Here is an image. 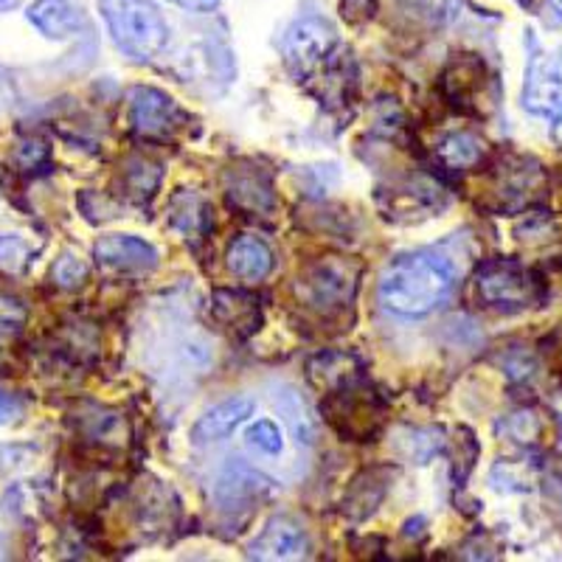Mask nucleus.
Wrapping results in <instances>:
<instances>
[{
  "mask_svg": "<svg viewBox=\"0 0 562 562\" xmlns=\"http://www.w3.org/2000/svg\"><path fill=\"white\" fill-rule=\"evenodd\" d=\"M549 12L557 23H562V0H549Z\"/></svg>",
  "mask_w": 562,
  "mask_h": 562,
  "instance_id": "26",
  "label": "nucleus"
},
{
  "mask_svg": "<svg viewBox=\"0 0 562 562\" xmlns=\"http://www.w3.org/2000/svg\"><path fill=\"white\" fill-rule=\"evenodd\" d=\"M93 256L102 268L115 270V273H144L158 265V250L130 234L102 237L93 245Z\"/></svg>",
  "mask_w": 562,
  "mask_h": 562,
  "instance_id": "9",
  "label": "nucleus"
},
{
  "mask_svg": "<svg viewBox=\"0 0 562 562\" xmlns=\"http://www.w3.org/2000/svg\"><path fill=\"white\" fill-rule=\"evenodd\" d=\"M0 549H3V537H0Z\"/></svg>",
  "mask_w": 562,
  "mask_h": 562,
  "instance_id": "28",
  "label": "nucleus"
},
{
  "mask_svg": "<svg viewBox=\"0 0 562 562\" xmlns=\"http://www.w3.org/2000/svg\"><path fill=\"white\" fill-rule=\"evenodd\" d=\"M524 108L537 119H546L557 138H562V48L537 52L529 59Z\"/></svg>",
  "mask_w": 562,
  "mask_h": 562,
  "instance_id": "4",
  "label": "nucleus"
},
{
  "mask_svg": "<svg viewBox=\"0 0 562 562\" xmlns=\"http://www.w3.org/2000/svg\"><path fill=\"white\" fill-rule=\"evenodd\" d=\"M225 265L234 276L245 281H259L273 270L276 256L270 245L259 237H239L231 243L228 254H225Z\"/></svg>",
  "mask_w": 562,
  "mask_h": 562,
  "instance_id": "13",
  "label": "nucleus"
},
{
  "mask_svg": "<svg viewBox=\"0 0 562 562\" xmlns=\"http://www.w3.org/2000/svg\"><path fill=\"white\" fill-rule=\"evenodd\" d=\"M456 288V268L434 250L396 256L380 276V301L403 318H422L448 301Z\"/></svg>",
  "mask_w": 562,
  "mask_h": 562,
  "instance_id": "1",
  "label": "nucleus"
},
{
  "mask_svg": "<svg viewBox=\"0 0 562 562\" xmlns=\"http://www.w3.org/2000/svg\"><path fill=\"white\" fill-rule=\"evenodd\" d=\"M307 551V531L290 518H273L248 546L250 560H301Z\"/></svg>",
  "mask_w": 562,
  "mask_h": 562,
  "instance_id": "8",
  "label": "nucleus"
},
{
  "mask_svg": "<svg viewBox=\"0 0 562 562\" xmlns=\"http://www.w3.org/2000/svg\"><path fill=\"white\" fill-rule=\"evenodd\" d=\"M130 122L147 138H167L183 122V110L164 90L133 88L130 90Z\"/></svg>",
  "mask_w": 562,
  "mask_h": 562,
  "instance_id": "7",
  "label": "nucleus"
},
{
  "mask_svg": "<svg viewBox=\"0 0 562 562\" xmlns=\"http://www.w3.org/2000/svg\"><path fill=\"white\" fill-rule=\"evenodd\" d=\"M211 313L225 329L237 335H250L256 333V326L262 321V313H259V304L250 293H243V290H220L211 299Z\"/></svg>",
  "mask_w": 562,
  "mask_h": 562,
  "instance_id": "11",
  "label": "nucleus"
},
{
  "mask_svg": "<svg viewBox=\"0 0 562 562\" xmlns=\"http://www.w3.org/2000/svg\"><path fill=\"white\" fill-rule=\"evenodd\" d=\"M169 3H175V7L180 9H189V12L205 14V12H214L223 0H169Z\"/></svg>",
  "mask_w": 562,
  "mask_h": 562,
  "instance_id": "24",
  "label": "nucleus"
},
{
  "mask_svg": "<svg viewBox=\"0 0 562 562\" xmlns=\"http://www.w3.org/2000/svg\"><path fill=\"white\" fill-rule=\"evenodd\" d=\"M520 3H529V0H520Z\"/></svg>",
  "mask_w": 562,
  "mask_h": 562,
  "instance_id": "29",
  "label": "nucleus"
},
{
  "mask_svg": "<svg viewBox=\"0 0 562 562\" xmlns=\"http://www.w3.org/2000/svg\"><path fill=\"white\" fill-rule=\"evenodd\" d=\"M231 203L248 211H270L273 209V192H270L268 180L259 178H239L228 189Z\"/></svg>",
  "mask_w": 562,
  "mask_h": 562,
  "instance_id": "16",
  "label": "nucleus"
},
{
  "mask_svg": "<svg viewBox=\"0 0 562 562\" xmlns=\"http://www.w3.org/2000/svg\"><path fill=\"white\" fill-rule=\"evenodd\" d=\"M29 310L26 304L14 295L0 293V344L12 340L14 335H20V329L26 326Z\"/></svg>",
  "mask_w": 562,
  "mask_h": 562,
  "instance_id": "20",
  "label": "nucleus"
},
{
  "mask_svg": "<svg viewBox=\"0 0 562 562\" xmlns=\"http://www.w3.org/2000/svg\"><path fill=\"white\" fill-rule=\"evenodd\" d=\"M335 45H338L335 29L318 14H307V18L295 20L284 34V57L295 77L307 79L333 57Z\"/></svg>",
  "mask_w": 562,
  "mask_h": 562,
  "instance_id": "5",
  "label": "nucleus"
},
{
  "mask_svg": "<svg viewBox=\"0 0 562 562\" xmlns=\"http://www.w3.org/2000/svg\"><path fill=\"white\" fill-rule=\"evenodd\" d=\"M9 3H14V0H0V9H7Z\"/></svg>",
  "mask_w": 562,
  "mask_h": 562,
  "instance_id": "27",
  "label": "nucleus"
},
{
  "mask_svg": "<svg viewBox=\"0 0 562 562\" xmlns=\"http://www.w3.org/2000/svg\"><path fill=\"white\" fill-rule=\"evenodd\" d=\"M436 155L448 169H470L484 158V140L473 133H450L439 140Z\"/></svg>",
  "mask_w": 562,
  "mask_h": 562,
  "instance_id": "15",
  "label": "nucleus"
},
{
  "mask_svg": "<svg viewBox=\"0 0 562 562\" xmlns=\"http://www.w3.org/2000/svg\"><path fill=\"white\" fill-rule=\"evenodd\" d=\"M115 48L135 63L158 57L169 43V26L153 0H99Z\"/></svg>",
  "mask_w": 562,
  "mask_h": 562,
  "instance_id": "2",
  "label": "nucleus"
},
{
  "mask_svg": "<svg viewBox=\"0 0 562 562\" xmlns=\"http://www.w3.org/2000/svg\"><path fill=\"white\" fill-rule=\"evenodd\" d=\"M374 9V0H344L346 20H363Z\"/></svg>",
  "mask_w": 562,
  "mask_h": 562,
  "instance_id": "23",
  "label": "nucleus"
},
{
  "mask_svg": "<svg viewBox=\"0 0 562 562\" xmlns=\"http://www.w3.org/2000/svg\"><path fill=\"white\" fill-rule=\"evenodd\" d=\"M479 295L486 307L520 313L537 299V281L515 259H492L479 270Z\"/></svg>",
  "mask_w": 562,
  "mask_h": 562,
  "instance_id": "3",
  "label": "nucleus"
},
{
  "mask_svg": "<svg viewBox=\"0 0 562 562\" xmlns=\"http://www.w3.org/2000/svg\"><path fill=\"white\" fill-rule=\"evenodd\" d=\"M85 276H88V265H82L79 259H74V256H63L57 262V268H54V279L63 284V288H77V284H82Z\"/></svg>",
  "mask_w": 562,
  "mask_h": 562,
  "instance_id": "22",
  "label": "nucleus"
},
{
  "mask_svg": "<svg viewBox=\"0 0 562 562\" xmlns=\"http://www.w3.org/2000/svg\"><path fill=\"white\" fill-rule=\"evenodd\" d=\"M273 492V481L268 475L256 473L250 467L231 464L223 475H220L217 495L223 501L225 509L237 504H248V501H262L265 495Z\"/></svg>",
  "mask_w": 562,
  "mask_h": 562,
  "instance_id": "14",
  "label": "nucleus"
},
{
  "mask_svg": "<svg viewBox=\"0 0 562 562\" xmlns=\"http://www.w3.org/2000/svg\"><path fill=\"white\" fill-rule=\"evenodd\" d=\"M405 7L430 26H445L459 14L461 0H405Z\"/></svg>",
  "mask_w": 562,
  "mask_h": 562,
  "instance_id": "19",
  "label": "nucleus"
},
{
  "mask_svg": "<svg viewBox=\"0 0 562 562\" xmlns=\"http://www.w3.org/2000/svg\"><path fill=\"white\" fill-rule=\"evenodd\" d=\"M26 18L48 40H68L82 29V14L70 7V0H34Z\"/></svg>",
  "mask_w": 562,
  "mask_h": 562,
  "instance_id": "12",
  "label": "nucleus"
},
{
  "mask_svg": "<svg viewBox=\"0 0 562 562\" xmlns=\"http://www.w3.org/2000/svg\"><path fill=\"white\" fill-rule=\"evenodd\" d=\"M360 270L344 259H324L301 276V295L313 307H340L351 301Z\"/></svg>",
  "mask_w": 562,
  "mask_h": 562,
  "instance_id": "6",
  "label": "nucleus"
},
{
  "mask_svg": "<svg viewBox=\"0 0 562 562\" xmlns=\"http://www.w3.org/2000/svg\"><path fill=\"white\" fill-rule=\"evenodd\" d=\"M250 416H254V400L250 396H231L225 403L214 405L209 414L200 416L198 425L192 428V445L209 448V445L225 441L234 430L248 425Z\"/></svg>",
  "mask_w": 562,
  "mask_h": 562,
  "instance_id": "10",
  "label": "nucleus"
},
{
  "mask_svg": "<svg viewBox=\"0 0 562 562\" xmlns=\"http://www.w3.org/2000/svg\"><path fill=\"white\" fill-rule=\"evenodd\" d=\"M279 405H281V414H284V419H288V425L293 428L295 439L304 445V441H313L315 439V428H313V419H310V411L307 405H304V400H301L295 391H284V394L279 396Z\"/></svg>",
  "mask_w": 562,
  "mask_h": 562,
  "instance_id": "18",
  "label": "nucleus"
},
{
  "mask_svg": "<svg viewBox=\"0 0 562 562\" xmlns=\"http://www.w3.org/2000/svg\"><path fill=\"white\" fill-rule=\"evenodd\" d=\"M14 416H18V403H14L12 396L0 391V425H7V422H12Z\"/></svg>",
  "mask_w": 562,
  "mask_h": 562,
  "instance_id": "25",
  "label": "nucleus"
},
{
  "mask_svg": "<svg viewBox=\"0 0 562 562\" xmlns=\"http://www.w3.org/2000/svg\"><path fill=\"white\" fill-rule=\"evenodd\" d=\"M32 245L20 234H0V268L7 273H20L29 265Z\"/></svg>",
  "mask_w": 562,
  "mask_h": 562,
  "instance_id": "21",
  "label": "nucleus"
},
{
  "mask_svg": "<svg viewBox=\"0 0 562 562\" xmlns=\"http://www.w3.org/2000/svg\"><path fill=\"white\" fill-rule=\"evenodd\" d=\"M245 448L256 456H279L284 450V434L273 419H256L245 428Z\"/></svg>",
  "mask_w": 562,
  "mask_h": 562,
  "instance_id": "17",
  "label": "nucleus"
}]
</instances>
